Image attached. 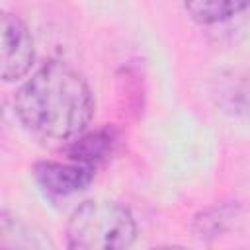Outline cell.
<instances>
[{"mask_svg":"<svg viewBox=\"0 0 250 250\" xmlns=\"http://www.w3.org/2000/svg\"><path fill=\"white\" fill-rule=\"evenodd\" d=\"M35 61V43L20 16L2 12V80L23 78Z\"/></svg>","mask_w":250,"mask_h":250,"instance_id":"3957f363","label":"cell"},{"mask_svg":"<svg viewBox=\"0 0 250 250\" xmlns=\"http://www.w3.org/2000/svg\"><path fill=\"white\" fill-rule=\"evenodd\" d=\"M250 2H238V0H215V2H186L184 10L189 14V18L197 23L211 25L219 21H227L240 12L248 10Z\"/></svg>","mask_w":250,"mask_h":250,"instance_id":"8992f818","label":"cell"},{"mask_svg":"<svg viewBox=\"0 0 250 250\" xmlns=\"http://www.w3.org/2000/svg\"><path fill=\"white\" fill-rule=\"evenodd\" d=\"M94 168L78 162L45 160L33 166V176L39 188L53 197H66L86 189L94 180Z\"/></svg>","mask_w":250,"mask_h":250,"instance_id":"277c9868","label":"cell"},{"mask_svg":"<svg viewBox=\"0 0 250 250\" xmlns=\"http://www.w3.org/2000/svg\"><path fill=\"white\" fill-rule=\"evenodd\" d=\"M14 109L29 131L47 139L66 141L86 131L96 100L78 70L51 61L18 88Z\"/></svg>","mask_w":250,"mask_h":250,"instance_id":"6da1fadb","label":"cell"},{"mask_svg":"<svg viewBox=\"0 0 250 250\" xmlns=\"http://www.w3.org/2000/svg\"><path fill=\"white\" fill-rule=\"evenodd\" d=\"M2 250H41L29 229L8 211L2 213Z\"/></svg>","mask_w":250,"mask_h":250,"instance_id":"52a82bcc","label":"cell"},{"mask_svg":"<svg viewBox=\"0 0 250 250\" xmlns=\"http://www.w3.org/2000/svg\"><path fill=\"white\" fill-rule=\"evenodd\" d=\"M152 250H189V248H186V246H158V248H152Z\"/></svg>","mask_w":250,"mask_h":250,"instance_id":"ba28073f","label":"cell"},{"mask_svg":"<svg viewBox=\"0 0 250 250\" xmlns=\"http://www.w3.org/2000/svg\"><path fill=\"white\" fill-rule=\"evenodd\" d=\"M117 143H119L117 131L111 127H102V129L88 131L74 137V141H70L66 148V154H68V160L96 170L100 164L107 162L113 156Z\"/></svg>","mask_w":250,"mask_h":250,"instance_id":"5b68a950","label":"cell"},{"mask_svg":"<svg viewBox=\"0 0 250 250\" xmlns=\"http://www.w3.org/2000/svg\"><path fill=\"white\" fill-rule=\"evenodd\" d=\"M137 225L127 207L107 199L78 205L66 225L68 250H131Z\"/></svg>","mask_w":250,"mask_h":250,"instance_id":"7a4b0ae2","label":"cell"}]
</instances>
